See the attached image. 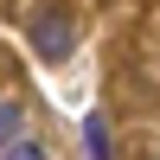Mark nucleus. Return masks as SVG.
Masks as SVG:
<instances>
[{"label": "nucleus", "mask_w": 160, "mask_h": 160, "mask_svg": "<svg viewBox=\"0 0 160 160\" xmlns=\"http://www.w3.org/2000/svg\"><path fill=\"white\" fill-rule=\"evenodd\" d=\"M0 160H51V154L38 148V141H26V135H19L13 148H0Z\"/></svg>", "instance_id": "20e7f679"}, {"label": "nucleus", "mask_w": 160, "mask_h": 160, "mask_svg": "<svg viewBox=\"0 0 160 160\" xmlns=\"http://www.w3.org/2000/svg\"><path fill=\"white\" fill-rule=\"evenodd\" d=\"M19 128H26V109L13 96H0V148H13V141H19Z\"/></svg>", "instance_id": "f03ea898"}, {"label": "nucleus", "mask_w": 160, "mask_h": 160, "mask_svg": "<svg viewBox=\"0 0 160 160\" xmlns=\"http://www.w3.org/2000/svg\"><path fill=\"white\" fill-rule=\"evenodd\" d=\"M26 38H32L38 58H71L77 51V13L71 7H38L32 26H26Z\"/></svg>", "instance_id": "f257e3e1"}, {"label": "nucleus", "mask_w": 160, "mask_h": 160, "mask_svg": "<svg viewBox=\"0 0 160 160\" xmlns=\"http://www.w3.org/2000/svg\"><path fill=\"white\" fill-rule=\"evenodd\" d=\"M83 141H90V154H96V160H115V148H109V122H102V115H90V122H83Z\"/></svg>", "instance_id": "7ed1b4c3"}]
</instances>
